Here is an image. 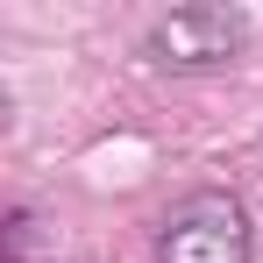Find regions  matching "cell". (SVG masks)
Listing matches in <instances>:
<instances>
[{
	"label": "cell",
	"mask_w": 263,
	"mask_h": 263,
	"mask_svg": "<svg viewBox=\"0 0 263 263\" xmlns=\"http://www.w3.org/2000/svg\"><path fill=\"white\" fill-rule=\"evenodd\" d=\"M242 36H249V22L235 7H171V14L149 22L142 57L164 64V71H214L242 50Z\"/></svg>",
	"instance_id": "obj_2"
},
{
	"label": "cell",
	"mask_w": 263,
	"mask_h": 263,
	"mask_svg": "<svg viewBox=\"0 0 263 263\" xmlns=\"http://www.w3.org/2000/svg\"><path fill=\"white\" fill-rule=\"evenodd\" d=\"M50 242H43V220L29 214V206H14L7 214V263H36Z\"/></svg>",
	"instance_id": "obj_3"
},
{
	"label": "cell",
	"mask_w": 263,
	"mask_h": 263,
	"mask_svg": "<svg viewBox=\"0 0 263 263\" xmlns=\"http://www.w3.org/2000/svg\"><path fill=\"white\" fill-rule=\"evenodd\" d=\"M157 263H256V235L235 192H185L157 220Z\"/></svg>",
	"instance_id": "obj_1"
}]
</instances>
